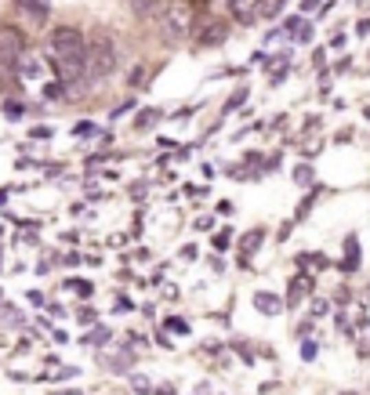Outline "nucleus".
Wrapping results in <instances>:
<instances>
[{"label":"nucleus","instance_id":"6e6552de","mask_svg":"<svg viewBox=\"0 0 370 395\" xmlns=\"http://www.w3.org/2000/svg\"><path fill=\"white\" fill-rule=\"evenodd\" d=\"M356 265H360V243H356V236H349L345 239V261H341V269L356 272Z\"/></svg>","mask_w":370,"mask_h":395},{"label":"nucleus","instance_id":"ddd939ff","mask_svg":"<svg viewBox=\"0 0 370 395\" xmlns=\"http://www.w3.org/2000/svg\"><path fill=\"white\" fill-rule=\"evenodd\" d=\"M44 95H47V98H58V95H62V80H58V84H47Z\"/></svg>","mask_w":370,"mask_h":395},{"label":"nucleus","instance_id":"4468645a","mask_svg":"<svg viewBox=\"0 0 370 395\" xmlns=\"http://www.w3.org/2000/svg\"><path fill=\"white\" fill-rule=\"evenodd\" d=\"M294 178H298L301 185H309V178H312V171H309V167H298V174H294Z\"/></svg>","mask_w":370,"mask_h":395},{"label":"nucleus","instance_id":"9d476101","mask_svg":"<svg viewBox=\"0 0 370 395\" xmlns=\"http://www.w3.org/2000/svg\"><path fill=\"white\" fill-rule=\"evenodd\" d=\"M222 40H225V25L222 22H214L207 33L200 29V44H222Z\"/></svg>","mask_w":370,"mask_h":395},{"label":"nucleus","instance_id":"9b49d317","mask_svg":"<svg viewBox=\"0 0 370 395\" xmlns=\"http://www.w3.org/2000/svg\"><path fill=\"white\" fill-rule=\"evenodd\" d=\"M157 4H160V0H131V8L138 11V15H142V11H152Z\"/></svg>","mask_w":370,"mask_h":395},{"label":"nucleus","instance_id":"f257e3e1","mask_svg":"<svg viewBox=\"0 0 370 395\" xmlns=\"http://www.w3.org/2000/svg\"><path fill=\"white\" fill-rule=\"evenodd\" d=\"M47 58L55 66L62 84H76L84 80V62H87V40L76 25H58L47 36Z\"/></svg>","mask_w":370,"mask_h":395},{"label":"nucleus","instance_id":"20e7f679","mask_svg":"<svg viewBox=\"0 0 370 395\" xmlns=\"http://www.w3.org/2000/svg\"><path fill=\"white\" fill-rule=\"evenodd\" d=\"M25 55V36L15 25H0V58L4 62H22Z\"/></svg>","mask_w":370,"mask_h":395},{"label":"nucleus","instance_id":"39448f33","mask_svg":"<svg viewBox=\"0 0 370 395\" xmlns=\"http://www.w3.org/2000/svg\"><path fill=\"white\" fill-rule=\"evenodd\" d=\"M225 4H229V15H233L240 25H251L254 19L262 15L265 0H225Z\"/></svg>","mask_w":370,"mask_h":395},{"label":"nucleus","instance_id":"423d86ee","mask_svg":"<svg viewBox=\"0 0 370 395\" xmlns=\"http://www.w3.org/2000/svg\"><path fill=\"white\" fill-rule=\"evenodd\" d=\"M19 11H22V15H30L36 25L47 19V4H44V0H19Z\"/></svg>","mask_w":370,"mask_h":395},{"label":"nucleus","instance_id":"0eeeda50","mask_svg":"<svg viewBox=\"0 0 370 395\" xmlns=\"http://www.w3.org/2000/svg\"><path fill=\"white\" fill-rule=\"evenodd\" d=\"M309 290H312V279H309V276H294V283H290V290H287V301L298 304L305 294H309Z\"/></svg>","mask_w":370,"mask_h":395},{"label":"nucleus","instance_id":"7ed1b4c3","mask_svg":"<svg viewBox=\"0 0 370 395\" xmlns=\"http://www.w3.org/2000/svg\"><path fill=\"white\" fill-rule=\"evenodd\" d=\"M117 69V47H113L109 36H98V40L87 47V62H84V84H102L106 76Z\"/></svg>","mask_w":370,"mask_h":395},{"label":"nucleus","instance_id":"1a4fd4ad","mask_svg":"<svg viewBox=\"0 0 370 395\" xmlns=\"http://www.w3.org/2000/svg\"><path fill=\"white\" fill-rule=\"evenodd\" d=\"M254 304H258V312H265V315H276L279 309H284V304L276 301V294H269V290H262V294L254 298Z\"/></svg>","mask_w":370,"mask_h":395},{"label":"nucleus","instance_id":"dca6fc26","mask_svg":"<svg viewBox=\"0 0 370 395\" xmlns=\"http://www.w3.org/2000/svg\"><path fill=\"white\" fill-rule=\"evenodd\" d=\"M301 352H305V359H316V345H312V341H305Z\"/></svg>","mask_w":370,"mask_h":395},{"label":"nucleus","instance_id":"2eb2a0df","mask_svg":"<svg viewBox=\"0 0 370 395\" xmlns=\"http://www.w3.org/2000/svg\"><path fill=\"white\" fill-rule=\"evenodd\" d=\"M167 326H171V330H178V334H189V326H185V323H182V320H171V323H167Z\"/></svg>","mask_w":370,"mask_h":395},{"label":"nucleus","instance_id":"f03ea898","mask_svg":"<svg viewBox=\"0 0 370 395\" xmlns=\"http://www.w3.org/2000/svg\"><path fill=\"white\" fill-rule=\"evenodd\" d=\"M196 25V0H171L160 11V33L167 40H185Z\"/></svg>","mask_w":370,"mask_h":395},{"label":"nucleus","instance_id":"f8f14e48","mask_svg":"<svg viewBox=\"0 0 370 395\" xmlns=\"http://www.w3.org/2000/svg\"><path fill=\"white\" fill-rule=\"evenodd\" d=\"M258 243H262V232H251V236L244 239V254H251V250L258 247Z\"/></svg>","mask_w":370,"mask_h":395}]
</instances>
